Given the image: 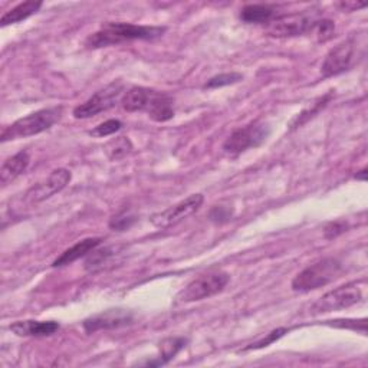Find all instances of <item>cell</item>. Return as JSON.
<instances>
[{
    "label": "cell",
    "instance_id": "cell-28",
    "mask_svg": "<svg viewBox=\"0 0 368 368\" xmlns=\"http://www.w3.org/2000/svg\"><path fill=\"white\" fill-rule=\"evenodd\" d=\"M121 128H123V123L121 121H118V120H108V121L97 125L90 134L93 137L102 138V137H108V135H112V134L118 132Z\"/></svg>",
    "mask_w": 368,
    "mask_h": 368
},
{
    "label": "cell",
    "instance_id": "cell-33",
    "mask_svg": "<svg viewBox=\"0 0 368 368\" xmlns=\"http://www.w3.org/2000/svg\"><path fill=\"white\" fill-rule=\"evenodd\" d=\"M355 179H357V180H362V182H365V180H367V168H362L361 172L355 176Z\"/></svg>",
    "mask_w": 368,
    "mask_h": 368
},
{
    "label": "cell",
    "instance_id": "cell-4",
    "mask_svg": "<svg viewBox=\"0 0 368 368\" xmlns=\"http://www.w3.org/2000/svg\"><path fill=\"white\" fill-rule=\"evenodd\" d=\"M231 275L223 271H210L194 278L177 295V301L183 304L199 302L222 292L229 284Z\"/></svg>",
    "mask_w": 368,
    "mask_h": 368
},
{
    "label": "cell",
    "instance_id": "cell-14",
    "mask_svg": "<svg viewBox=\"0 0 368 368\" xmlns=\"http://www.w3.org/2000/svg\"><path fill=\"white\" fill-rule=\"evenodd\" d=\"M146 112L149 114V117L156 123L170 121L175 117L173 98L164 93H157L153 90Z\"/></svg>",
    "mask_w": 368,
    "mask_h": 368
},
{
    "label": "cell",
    "instance_id": "cell-5",
    "mask_svg": "<svg viewBox=\"0 0 368 368\" xmlns=\"http://www.w3.org/2000/svg\"><path fill=\"white\" fill-rule=\"evenodd\" d=\"M271 134V128L265 123H252L246 127L235 130L224 141L223 150L231 156H239L249 149L262 146Z\"/></svg>",
    "mask_w": 368,
    "mask_h": 368
},
{
    "label": "cell",
    "instance_id": "cell-12",
    "mask_svg": "<svg viewBox=\"0 0 368 368\" xmlns=\"http://www.w3.org/2000/svg\"><path fill=\"white\" fill-rule=\"evenodd\" d=\"M354 56V42L353 39H347L341 43L334 46L325 56V60L321 65V74L324 78L336 76L339 74L350 69Z\"/></svg>",
    "mask_w": 368,
    "mask_h": 368
},
{
    "label": "cell",
    "instance_id": "cell-20",
    "mask_svg": "<svg viewBox=\"0 0 368 368\" xmlns=\"http://www.w3.org/2000/svg\"><path fill=\"white\" fill-rule=\"evenodd\" d=\"M276 11L269 5H247L240 11V19L245 23H269Z\"/></svg>",
    "mask_w": 368,
    "mask_h": 368
},
{
    "label": "cell",
    "instance_id": "cell-2",
    "mask_svg": "<svg viewBox=\"0 0 368 368\" xmlns=\"http://www.w3.org/2000/svg\"><path fill=\"white\" fill-rule=\"evenodd\" d=\"M62 114H64L62 107H50L32 112V114L22 117L18 121H15L12 125L6 127L2 131V141L6 143V141L11 139L32 137L43 131H48L62 118Z\"/></svg>",
    "mask_w": 368,
    "mask_h": 368
},
{
    "label": "cell",
    "instance_id": "cell-31",
    "mask_svg": "<svg viewBox=\"0 0 368 368\" xmlns=\"http://www.w3.org/2000/svg\"><path fill=\"white\" fill-rule=\"evenodd\" d=\"M347 231V223L344 222H332L325 228V236L328 239H334L338 235H341Z\"/></svg>",
    "mask_w": 368,
    "mask_h": 368
},
{
    "label": "cell",
    "instance_id": "cell-18",
    "mask_svg": "<svg viewBox=\"0 0 368 368\" xmlns=\"http://www.w3.org/2000/svg\"><path fill=\"white\" fill-rule=\"evenodd\" d=\"M153 90L144 88V87H132L131 90H128L123 100V108L128 112H138V111H146L147 105L150 102Z\"/></svg>",
    "mask_w": 368,
    "mask_h": 368
},
{
    "label": "cell",
    "instance_id": "cell-19",
    "mask_svg": "<svg viewBox=\"0 0 368 368\" xmlns=\"http://www.w3.org/2000/svg\"><path fill=\"white\" fill-rule=\"evenodd\" d=\"M42 5H43L42 2H34V0L19 4L18 6H15L13 9H11L9 12H6L2 16V19H0V25L5 27V26H9V25H15V23L23 22L27 18L34 16L36 12H39Z\"/></svg>",
    "mask_w": 368,
    "mask_h": 368
},
{
    "label": "cell",
    "instance_id": "cell-13",
    "mask_svg": "<svg viewBox=\"0 0 368 368\" xmlns=\"http://www.w3.org/2000/svg\"><path fill=\"white\" fill-rule=\"evenodd\" d=\"M61 325L56 321H16L9 329L18 336H50L58 332Z\"/></svg>",
    "mask_w": 368,
    "mask_h": 368
},
{
    "label": "cell",
    "instance_id": "cell-8",
    "mask_svg": "<svg viewBox=\"0 0 368 368\" xmlns=\"http://www.w3.org/2000/svg\"><path fill=\"white\" fill-rule=\"evenodd\" d=\"M318 19L311 13H295L279 16L269 22L266 34L272 38H292L313 32Z\"/></svg>",
    "mask_w": 368,
    "mask_h": 368
},
{
    "label": "cell",
    "instance_id": "cell-17",
    "mask_svg": "<svg viewBox=\"0 0 368 368\" xmlns=\"http://www.w3.org/2000/svg\"><path fill=\"white\" fill-rule=\"evenodd\" d=\"M187 344V339L183 336H170L163 339L160 343V357L154 361L146 362V365L150 367H158L165 365L168 361H172Z\"/></svg>",
    "mask_w": 368,
    "mask_h": 368
},
{
    "label": "cell",
    "instance_id": "cell-25",
    "mask_svg": "<svg viewBox=\"0 0 368 368\" xmlns=\"http://www.w3.org/2000/svg\"><path fill=\"white\" fill-rule=\"evenodd\" d=\"M285 334H288V328H284V327H282V328H276V329H273L272 332H269L265 338L259 339V341L253 343V344H249L247 347H245L242 351L245 353V351H252V350H262V348H266V347H269L271 344L276 343L278 339H280Z\"/></svg>",
    "mask_w": 368,
    "mask_h": 368
},
{
    "label": "cell",
    "instance_id": "cell-21",
    "mask_svg": "<svg viewBox=\"0 0 368 368\" xmlns=\"http://www.w3.org/2000/svg\"><path fill=\"white\" fill-rule=\"evenodd\" d=\"M117 252H118V247H116V246L94 249L88 254L87 261H85V269L90 271V272H95L98 269H102L112 258L116 257Z\"/></svg>",
    "mask_w": 368,
    "mask_h": 368
},
{
    "label": "cell",
    "instance_id": "cell-10",
    "mask_svg": "<svg viewBox=\"0 0 368 368\" xmlns=\"http://www.w3.org/2000/svg\"><path fill=\"white\" fill-rule=\"evenodd\" d=\"M72 175L67 168H56L49 175V177L35 186H32L25 194L27 203H42L56 193L62 191L71 182Z\"/></svg>",
    "mask_w": 368,
    "mask_h": 368
},
{
    "label": "cell",
    "instance_id": "cell-11",
    "mask_svg": "<svg viewBox=\"0 0 368 368\" xmlns=\"http://www.w3.org/2000/svg\"><path fill=\"white\" fill-rule=\"evenodd\" d=\"M132 321H134V315L131 311L123 308H112L87 318L83 321L82 327L88 334H94L97 331L118 329L132 324Z\"/></svg>",
    "mask_w": 368,
    "mask_h": 368
},
{
    "label": "cell",
    "instance_id": "cell-16",
    "mask_svg": "<svg viewBox=\"0 0 368 368\" xmlns=\"http://www.w3.org/2000/svg\"><path fill=\"white\" fill-rule=\"evenodd\" d=\"M29 154L26 151H19L15 156L9 157L0 168V183L2 186H8L11 182L16 180L20 175L26 172L27 165H29Z\"/></svg>",
    "mask_w": 368,
    "mask_h": 368
},
{
    "label": "cell",
    "instance_id": "cell-15",
    "mask_svg": "<svg viewBox=\"0 0 368 368\" xmlns=\"http://www.w3.org/2000/svg\"><path fill=\"white\" fill-rule=\"evenodd\" d=\"M102 243V238H88V239H83L78 243H75L74 246H71L69 249H67L58 259H55V262L52 264L53 268H61V266H67L74 264L75 261L87 257L90 254L94 249H97L100 245Z\"/></svg>",
    "mask_w": 368,
    "mask_h": 368
},
{
    "label": "cell",
    "instance_id": "cell-7",
    "mask_svg": "<svg viewBox=\"0 0 368 368\" xmlns=\"http://www.w3.org/2000/svg\"><path fill=\"white\" fill-rule=\"evenodd\" d=\"M361 301H362L361 289L358 288L357 282H351V284L338 287L322 295L313 306H311V314L318 315V314L332 313V311L346 309L353 305H357Z\"/></svg>",
    "mask_w": 368,
    "mask_h": 368
},
{
    "label": "cell",
    "instance_id": "cell-27",
    "mask_svg": "<svg viewBox=\"0 0 368 368\" xmlns=\"http://www.w3.org/2000/svg\"><path fill=\"white\" fill-rule=\"evenodd\" d=\"M325 325L341 328V329H353V331H361L362 334H367V320H335V321H325Z\"/></svg>",
    "mask_w": 368,
    "mask_h": 368
},
{
    "label": "cell",
    "instance_id": "cell-29",
    "mask_svg": "<svg viewBox=\"0 0 368 368\" xmlns=\"http://www.w3.org/2000/svg\"><path fill=\"white\" fill-rule=\"evenodd\" d=\"M329 98H331V94H328V95H325L324 98H321L314 107H313V109H309V111H304L302 112V114L297 118V121L294 123V128H297V127H299V125H302L304 123H306L309 118H313L315 114H317V112L322 108V107H325V104L329 101Z\"/></svg>",
    "mask_w": 368,
    "mask_h": 368
},
{
    "label": "cell",
    "instance_id": "cell-9",
    "mask_svg": "<svg viewBox=\"0 0 368 368\" xmlns=\"http://www.w3.org/2000/svg\"><path fill=\"white\" fill-rule=\"evenodd\" d=\"M203 202H205L203 194H191L187 197V199L167 207L160 213L153 214L150 220L158 229L173 228V226L193 216L196 212H199L200 207L203 206Z\"/></svg>",
    "mask_w": 368,
    "mask_h": 368
},
{
    "label": "cell",
    "instance_id": "cell-23",
    "mask_svg": "<svg viewBox=\"0 0 368 368\" xmlns=\"http://www.w3.org/2000/svg\"><path fill=\"white\" fill-rule=\"evenodd\" d=\"M137 222V216L134 213H131L130 210L124 209L121 212H118L117 214L112 216L109 219V228L112 231H117V232H125L128 229H131L134 223Z\"/></svg>",
    "mask_w": 368,
    "mask_h": 368
},
{
    "label": "cell",
    "instance_id": "cell-6",
    "mask_svg": "<svg viewBox=\"0 0 368 368\" xmlns=\"http://www.w3.org/2000/svg\"><path fill=\"white\" fill-rule=\"evenodd\" d=\"M123 93H124V83L121 81L111 82L102 90L97 91L83 104L78 105L74 109V117L78 120H85L98 116L101 112L108 111L109 108L114 107L118 102Z\"/></svg>",
    "mask_w": 368,
    "mask_h": 368
},
{
    "label": "cell",
    "instance_id": "cell-3",
    "mask_svg": "<svg viewBox=\"0 0 368 368\" xmlns=\"http://www.w3.org/2000/svg\"><path fill=\"white\" fill-rule=\"evenodd\" d=\"M341 264L334 258H325L314 265H309L299 272L292 280V289L295 292H309L322 288L341 273Z\"/></svg>",
    "mask_w": 368,
    "mask_h": 368
},
{
    "label": "cell",
    "instance_id": "cell-32",
    "mask_svg": "<svg viewBox=\"0 0 368 368\" xmlns=\"http://www.w3.org/2000/svg\"><path fill=\"white\" fill-rule=\"evenodd\" d=\"M365 6H367L365 2H362V4H355V2H341V4H339V8H341L343 11H346V12H354V11H357V9H362V8H365Z\"/></svg>",
    "mask_w": 368,
    "mask_h": 368
},
{
    "label": "cell",
    "instance_id": "cell-30",
    "mask_svg": "<svg viewBox=\"0 0 368 368\" xmlns=\"http://www.w3.org/2000/svg\"><path fill=\"white\" fill-rule=\"evenodd\" d=\"M232 216H233V209H231L229 206H214L209 213L210 220L214 223H224L231 220Z\"/></svg>",
    "mask_w": 368,
    "mask_h": 368
},
{
    "label": "cell",
    "instance_id": "cell-22",
    "mask_svg": "<svg viewBox=\"0 0 368 368\" xmlns=\"http://www.w3.org/2000/svg\"><path fill=\"white\" fill-rule=\"evenodd\" d=\"M104 151L111 161H118L132 151V143L128 137H117L104 146Z\"/></svg>",
    "mask_w": 368,
    "mask_h": 368
},
{
    "label": "cell",
    "instance_id": "cell-24",
    "mask_svg": "<svg viewBox=\"0 0 368 368\" xmlns=\"http://www.w3.org/2000/svg\"><path fill=\"white\" fill-rule=\"evenodd\" d=\"M243 79V75L239 72H228V74H219L213 78H210L206 83L205 88L206 90H216L222 87H229V85L238 83Z\"/></svg>",
    "mask_w": 368,
    "mask_h": 368
},
{
    "label": "cell",
    "instance_id": "cell-1",
    "mask_svg": "<svg viewBox=\"0 0 368 368\" xmlns=\"http://www.w3.org/2000/svg\"><path fill=\"white\" fill-rule=\"evenodd\" d=\"M167 31L165 26H146L125 22H107L101 29L88 36L85 46L90 49L120 45L130 41H153L161 38Z\"/></svg>",
    "mask_w": 368,
    "mask_h": 368
},
{
    "label": "cell",
    "instance_id": "cell-26",
    "mask_svg": "<svg viewBox=\"0 0 368 368\" xmlns=\"http://www.w3.org/2000/svg\"><path fill=\"white\" fill-rule=\"evenodd\" d=\"M313 32H315L318 42H327L334 36L335 32V25L332 20L329 19H322V20H317L314 25V29Z\"/></svg>",
    "mask_w": 368,
    "mask_h": 368
}]
</instances>
